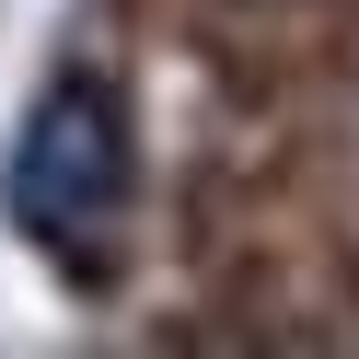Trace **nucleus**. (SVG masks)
<instances>
[{
	"label": "nucleus",
	"mask_w": 359,
	"mask_h": 359,
	"mask_svg": "<svg viewBox=\"0 0 359 359\" xmlns=\"http://www.w3.org/2000/svg\"><path fill=\"white\" fill-rule=\"evenodd\" d=\"M0 209H12L24 243H47V255H81V243L116 232V209H128V104H116V81L58 70L47 93H35L24 140L0 163Z\"/></svg>",
	"instance_id": "f257e3e1"
}]
</instances>
